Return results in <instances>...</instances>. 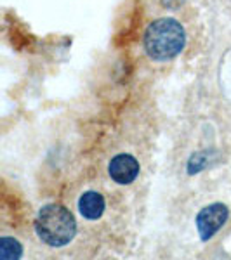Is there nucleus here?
I'll return each instance as SVG.
<instances>
[{
  "mask_svg": "<svg viewBox=\"0 0 231 260\" xmlns=\"http://www.w3.org/2000/svg\"><path fill=\"white\" fill-rule=\"evenodd\" d=\"M23 257V246L14 238H0V258L11 260V258H21Z\"/></svg>",
  "mask_w": 231,
  "mask_h": 260,
  "instance_id": "423d86ee",
  "label": "nucleus"
},
{
  "mask_svg": "<svg viewBox=\"0 0 231 260\" xmlns=\"http://www.w3.org/2000/svg\"><path fill=\"white\" fill-rule=\"evenodd\" d=\"M162 6L167 7V9H178V7H181L186 0H160Z\"/></svg>",
  "mask_w": 231,
  "mask_h": 260,
  "instance_id": "6e6552de",
  "label": "nucleus"
},
{
  "mask_svg": "<svg viewBox=\"0 0 231 260\" xmlns=\"http://www.w3.org/2000/svg\"><path fill=\"white\" fill-rule=\"evenodd\" d=\"M207 165H209V153H205V151L195 153L190 158V161H188V174L190 175L198 174L204 169H207Z\"/></svg>",
  "mask_w": 231,
  "mask_h": 260,
  "instance_id": "0eeeda50",
  "label": "nucleus"
},
{
  "mask_svg": "<svg viewBox=\"0 0 231 260\" xmlns=\"http://www.w3.org/2000/svg\"><path fill=\"white\" fill-rule=\"evenodd\" d=\"M228 207L224 203H219V201L201 208L198 215H196V231L200 234V240L209 241L211 238L216 236L217 231L228 222Z\"/></svg>",
  "mask_w": 231,
  "mask_h": 260,
  "instance_id": "7ed1b4c3",
  "label": "nucleus"
},
{
  "mask_svg": "<svg viewBox=\"0 0 231 260\" xmlns=\"http://www.w3.org/2000/svg\"><path fill=\"white\" fill-rule=\"evenodd\" d=\"M35 233L42 243L52 248H61L73 241L77 234V220L66 207L50 203L37 213Z\"/></svg>",
  "mask_w": 231,
  "mask_h": 260,
  "instance_id": "f257e3e1",
  "label": "nucleus"
},
{
  "mask_svg": "<svg viewBox=\"0 0 231 260\" xmlns=\"http://www.w3.org/2000/svg\"><path fill=\"white\" fill-rule=\"evenodd\" d=\"M104 208H106V201H104V196L98 191L83 192L80 200H78V212L87 220L101 219L104 213Z\"/></svg>",
  "mask_w": 231,
  "mask_h": 260,
  "instance_id": "39448f33",
  "label": "nucleus"
},
{
  "mask_svg": "<svg viewBox=\"0 0 231 260\" xmlns=\"http://www.w3.org/2000/svg\"><path fill=\"white\" fill-rule=\"evenodd\" d=\"M186 45V31L179 21L160 18L145 31V50L153 61H169Z\"/></svg>",
  "mask_w": 231,
  "mask_h": 260,
  "instance_id": "f03ea898",
  "label": "nucleus"
},
{
  "mask_svg": "<svg viewBox=\"0 0 231 260\" xmlns=\"http://www.w3.org/2000/svg\"><path fill=\"white\" fill-rule=\"evenodd\" d=\"M108 174L117 184L127 186V184H132L139 175V161L132 154H117L115 158H111L110 165H108Z\"/></svg>",
  "mask_w": 231,
  "mask_h": 260,
  "instance_id": "20e7f679",
  "label": "nucleus"
}]
</instances>
